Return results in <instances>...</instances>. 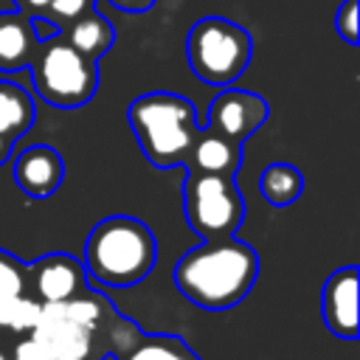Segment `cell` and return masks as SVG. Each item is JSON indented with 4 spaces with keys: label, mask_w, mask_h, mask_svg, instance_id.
I'll return each mask as SVG.
<instances>
[{
    "label": "cell",
    "mask_w": 360,
    "mask_h": 360,
    "mask_svg": "<svg viewBox=\"0 0 360 360\" xmlns=\"http://www.w3.org/2000/svg\"><path fill=\"white\" fill-rule=\"evenodd\" d=\"M259 256L250 245L225 236L205 239L174 264V287L200 309H231L256 284Z\"/></svg>",
    "instance_id": "1"
},
{
    "label": "cell",
    "mask_w": 360,
    "mask_h": 360,
    "mask_svg": "<svg viewBox=\"0 0 360 360\" xmlns=\"http://www.w3.org/2000/svg\"><path fill=\"white\" fill-rule=\"evenodd\" d=\"M84 270L104 287H132L141 284L158 259V245L152 231L135 217H107L101 219L84 242Z\"/></svg>",
    "instance_id": "2"
},
{
    "label": "cell",
    "mask_w": 360,
    "mask_h": 360,
    "mask_svg": "<svg viewBox=\"0 0 360 360\" xmlns=\"http://www.w3.org/2000/svg\"><path fill=\"white\" fill-rule=\"evenodd\" d=\"M127 121L141 143V152L158 169L186 163L191 143L200 132L194 104L186 96L166 90L138 96L127 107Z\"/></svg>",
    "instance_id": "3"
},
{
    "label": "cell",
    "mask_w": 360,
    "mask_h": 360,
    "mask_svg": "<svg viewBox=\"0 0 360 360\" xmlns=\"http://www.w3.org/2000/svg\"><path fill=\"white\" fill-rule=\"evenodd\" d=\"M188 65L205 84H231L250 65V34L225 17H202L191 25L186 39Z\"/></svg>",
    "instance_id": "4"
},
{
    "label": "cell",
    "mask_w": 360,
    "mask_h": 360,
    "mask_svg": "<svg viewBox=\"0 0 360 360\" xmlns=\"http://www.w3.org/2000/svg\"><path fill=\"white\" fill-rule=\"evenodd\" d=\"M183 208H186V222L202 239L233 236L245 214V202L233 177L202 174V172H188L183 188Z\"/></svg>",
    "instance_id": "5"
},
{
    "label": "cell",
    "mask_w": 360,
    "mask_h": 360,
    "mask_svg": "<svg viewBox=\"0 0 360 360\" xmlns=\"http://www.w3.org/2000/svg\"><path fill=\"white\" fill-rule=\"evenodd\" d=\"M34 62V87L53 107H82L98 87L96 62L62 39H51Z\"/></svg>",
    "instance_id": "6"
},
{
    "label": "cell",
    "mask_w": 360,
    "mask_h": 360,
    "mask_svg": "<svg viewBox=\"0 0 360 360\" xmlns=\"http://www.w3.org/2000/svg\"><path fill=\"white\" fill-rule=\"evenodd\" d=\"M28 335L39 343L48 360H90L93 335H87L65 315L62 301L42 304Z\"/></svg>",
    "instance_id": "7"
},
{
    "label": "cell",
    "mask_w": 360,
    "mask_h": 360,
    "mask_svg": "<svg viewBox=\"0 0 360 360\" xmlns=\"http://www.w3.org/2000/svg\"><path fill=\"white\" fill-rule=\"evenodd\" d=\"M267 118V101L256 93L228 87L217 93V98L208 107V129L228 138V141H245L253 135Z\"/></svg>",
    "instance_id": "8"
},
{
    "label": "cell",
    "mask_w": 360,
    "mask_h": 360,
    "mask_svg": "<svg viewBox=\"0 0 360 360\" xmlns=\"http://www.w3.org/2000/svg\"><path fill=\"white\" fill-rule=\"evenodd\" d=\"M357 281H360V273L354 264L340 267L326 278L323 295H321L323 323L332 335H338L343 340H354L360 332V326H357Z\"/></svg>",
    "instance_id": "9"
},
{
    "label": "cell",
    "mask_w": 360,
    "mask_h": 360,
    "mask_svg": "<svg viewBox=\"0 0 360 360\" xmlns=\"http://www.w3.org/2000/svg\"><path fill=\"white\" fill-rule=\"evenodd\" d=\"M28 284L42 304L68 301L84 287V264L70 253H48L28 267Z\"/></svg>",
    "instance_id": "10"
},
{
    "label": "cell",
    "mask_w": 360,
    "mask_h": 360,
    "mask_svg": "<svg viewBox=\"0 0 360 360\" xmlns=\"http://www.w3.org/2000/svg\"><path fill=\"white\" fill-rule=\"evenodd\" d=\"M62 177H65V160L48 143H34L22 149L14 160V183L20 186L22 194L34 200L51 197L62 186Z\"/></svg>",
    "instance_id": "11"
},
{
    "label": "cell",
    "mask_w": 360,
    "mask_h": 360,
    "mask_svg": "<svg viewBox=\"0 0 360 360\" xmlns=\"http://www.w3.org/2000/svg\"><path fill=\"white\" fill-rule=\"evenodd\" d=\"M239 160H242V149L236 141H228L211 129H200L194 143H191V152L186 158L188 163V172H202V174H228L233 177L236 169H239Z\"/></svg>",
    "instance_id": "12"
},
{
    "label": "cell",
    "mask_w": 360,
    "mask_h": 360,
    "mask_svg": "<svg viewBox=\"0 0 360 360\" xmlns=\"http://www.w3.org/2000/svg\"><path fill=\"white\" fill-rule=\"evenodd\" d=\"M34 59V28L20 14H0V68L14 70Z\"/></svg>",
    "instance_id": "13"
},
{
    "label": "cell",
    "mask_w": 360,
    "mask_h": 360,
    "mask_svg": "<svg viewBox=\"0 0 360 360\" xmlns=\"http://www.w3.org/2000/svg\"><path fill=\"white\" fill-rule=\"evenodd\" d=\"M31 124H34L31 96L14 82H0V135L14 141L25 135Z\"/></svg>",
    "instance_id": "14"
},
{
    "label": "cell",
    "mask_w": 360,
    "mask_h": 360,
    "mask_svg": "<svg viewBox=\"0 0 360 360\" xmlns=\"http://www.w3.org/2000/svg\"><path fill=\"white\" fill-rule=\"evenodd\" d=\"M112 39H115V28L96 11H87L79 20H73V25L68 31V45L93 62L112 45Z\"/></svg>",
    "instance_id": "15"
},
{
    "label": "cell",
    "mask_w": 360,
    "mask_h": 360,
    "mask_svg": "<svg viewBox=\"0 0 360 360\" xmlns=\"http://www.w3.org/2000/svg\"><path fill=\"white\" fill-rule=\"evenodd\" d=\"M118 360H200L183 338L174 335H149L135 338L129 346L121 349Z\"/></svg>",
    "instance_id": "16"
},
{
    "label": "cell",
    "mask_w": 360,
    "mask_h": 360,
    "mask_svg": "<svg viewBox=\"0 0 360 360\" xmlns=\"http://www.w3.org/2000/svg\"><path fill=\"white\" fill-rule=\"evenodd\" d=\"M259 191L270 205H290L304 191V177L292 163H270L259 177Z\"/></svg>",
    "instance_id": "17"
},
{
    "label": "cell",
    "mask_w": 360,
    "mask_h": 360,
    "mask_svg": "<svg viewBox=\"0 0 360 360\" xmlns=\"http://www.w3.org/2000/svg\"><path fill=\"white\" fill-rule=\"evenodd\" d=\"M62 309L87 335H96L98 329H104V321L112 315L107 298H101L98 292H90L87 287H82L76 295H70L68 301H62Z\"/></svg>",
    "instance_id": "18"
},
{
    "label": "cell",
    "mask_w": 360,
    "mask_h": 360,
    "mask_svg": "<svg viewBox=\"0 0 360 360\" xmlns=\"http://www.w3.org/2000/svg\"><path fill=\"white\" fill-rule=\"evenodd\" d=\"M39 307H42V301L37 295H25V290L6 295V298H0V326L8 332H31V326L39 315Z\"/></svg>",
    "instance_id": "19"
},
{
    "label": "cell",
    "mask_w": 360,
    "mask_h": 360,
    "mask_svg": "<svg viewBox=\"0 0 360 360\" xmlns=\"http://www.w3.org/2000/svg\"><path fill=\"white\" fill-rule=\"evenodd\" d=\"M28 284V267L8 250H0V298L22 292Z\"/></svg>",
    "instance_id": "20"
},
{
    "label": "cell",
    "mask_w": 360,
    "mask_h": 360,
    "mask_svg": "<svg viewBox=\"0 0 360 360\" xmlns=\"http://www.w3.org/2000/svg\"><path fill=\"white\" fill-rule=\"evenodd\" d=\"M357 11H360V0H343L335 11V28H338L340 39L349 42V45L360 42V37H357Z\"/></svg>",
    "instance_id": "21"
},
{
    "label": "cell",
    "mask_w": 360,
    "mask_h": 360,
    "mask_svg": "<svg viewBox=\"0 0 360 360\" xmlns=\"http://www.w3.org/2000/svg\"><path fill=\"white\" fill-rule=\"evenodd\" d=\"M93 6V0H51V11L59 17V20H79L82 14H87V8Z\"/></svg>",
    "instance_id": "22"
},
{
    "label": "cell",
    "mask_w": 360,
    "mask_h": 360,
    "mask_svg": "<svg viewBox=\"0 0 360 360\" xmlns=\"http://www.w3.org/2000/svg\"><path fill=\"white\" fill-rule=\"evenodd\" d=\"M8 360H48V357H45V352L39 349V343L28 335V338H22V340L14 346V352H11Z\"/></svg>",
    "instance_id": "23"
},
{
    "label": "cell",
    "mask_w": 360,
    "mask_h": 360,
    "mask_svg": "<svg viewBox=\"0 0 360 360\" xmlns=\"http://www.w3.org/2000/svg\"><path fill=\"white\" fill-rule=\"evenodd\" d=\"M110 3L121 11H127V14H143L155 6V0H110Z\"/></svg>",
    "instance_id": "24"
},
{
    "label": "cell",
    "mask_w": 360,
    "mask_h": 360,
    "mask_svg": "<svg viewBox=\"0 0 360 360\" xmlns=\"http://www.w3.org/2000/svg\"><path fill=\"white\" fill-rule=\"evenodd\" d=\"M20 6H25V8H31V11H42V8L51 6V0H20Z\"/></svg>",
    "instance_id": "25"
},
{
    "label": "cell",
    "mask_w": 360,
    "mask_h": 360,
    "mask_svg": "<svg viewBox=\"0 0 360 360\" xmlns=\"http://www.w3.org/2000/svg\"><path fill=\"white\" fill-rule=\"evenodd\" d=\"M8 152H11V141L0 135V163H6V158H8Z\"/></svg>",
    "instance_id": "26"
},
{
    "label": "cell",
    "mask_w": 360,
    "mask_h": 360,
    "mask_svg": "<svg viewBox=\"0 0 360 360\" xmlns=\"http://www.w3.org/2000/svg\"><path fill=\"white\" fill-rule=\"evenodd\" d=\"M0 360H8V354H3V352H0Z\"/></svg>",
    "instance_id": "27"
}]
</instances>
